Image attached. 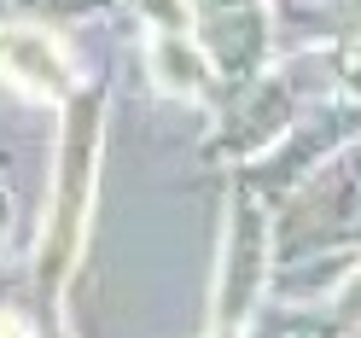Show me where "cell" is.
<instances>
[{"label":"cell","instance_id":"6da1fadb","mask_svg":"<svg viewBox=\"0 0 361 338\" xmlns=\"http://www.w3.org/2000/svg\"><path fill=\"white\" fill-rule=\"evenodd\" d=\"M0 76L30 99H64L71 94V53L47 30H0Z\"/></svg>","mask_w":361,"mask_h":338}]
</instances>
